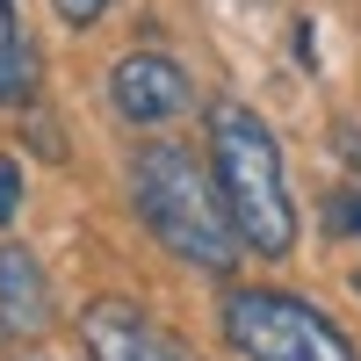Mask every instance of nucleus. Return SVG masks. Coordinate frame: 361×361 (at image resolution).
<instances>
[{
	"instance_id": "nucleus-1",
	"label": "nucleus",
	"mask_w": 361,
	"mask_h": 361,
	"mask_svg": "<svg viewBox=\"0 0 361 361\" xmlns=\"http://www.w3.org/2000/svg\"><path fill=\"white\" fill-rule=\"evenodd\" d=\"M130 202H137L145 231H152L173 260H188V267L231 275V260L246 253L231 209H224L217 173H202V159L188 145H145L130 159Z\"/></svg>"
},
{
	"instance_id": "nucleus-2",
	"label": "nucleus",
	"mask_w": 361,
	"mask_h": 361,
	"mask_svg": "<svg viewBox=\"0 0 361 361\" xmlns=\"http://www.w3.org/2000/svg\"><path fill=\"white\" fill-rule=\"evenodd\" d=\"M209 166H217L224 209L238 224V246L260 260H282L296 246V202H289V173H282V145L246 102H217L209 109Z\"/></svg>"
},
{
	"instance_id": "nucleus-3",
	"label": "nucleus",
	"mask_w": 361,
	"mask_h": 361,
	"mask_svg": "<svg viewBox=\"0 0 361 361\" xmlns=\"http://www.w3.org/2000/svg\"><path fill=\"white\" fill-rule=\"evenodd\" d=\"M224 340L246 361H361L333 318L311 311L304 296H282V289H231Z\"/></svg>"
},
{
	"instance_id": "nucleus-4",
	"label": "nucleus",
	"mask_w": 361,
	"mask_h": 361,
	"mask_svg": "<svg viewBox=\"0 0 361 361\" xmlns=\"http://www.w3.org/2000/svg\"><path fill=\"white\" fill-rule=\"evenodd\" d=\"M109 102H116L123 123L159 130L173 116H188V73H180L166 51H123L116 73H109Z\"/></svg>"
},
{
	"instance_id": "nucleus-5",
	"label": "nucleus",
	"mask_w": 361,
	"mask_h": 361,
	"mask_svg": "<svg viewBox=\"0 0 361 361\" xmlns=\"http://www.w3.org/2000/svg\"><path fill=\"white\" fill-rule=\"evenodd\" d=\"M80 340H87V354H94V361H195L188 347L166 333V325H152L145 311L116 304V296L80 311Z\"/></svg>"
},
{
	"instance_id": "nucleus-6",
	"label": "nucleus",
	"mask_w": 361,
	"mask_h": 361,
	"mask_svg": "<svg viewBox=\"0 0 361 361\" xmlns=\"http://www.w3.org/2000/svg\"><path fill=\"white\" fill-rule=\"evenodd\" d=\"M51 318V296H44V267L29 246H0V333L8 340H29L44 333Z\"/></svg>"
},
{
	"instance_id": "nucleus-7",
	"label": "nucleus",
	"mask_w": 361,
	"mask_h": 361,
	"mask_svg": "<svg viewBox=\"0 0 361 361\" xmlns=\"http://www.w3.org/2000/svg\"><path fill=\"white\" fill-rule=\"evenodd\" d=\"M22 102H37V58L22 44L15 0H0V109H22Z\"/></svg>"
},
{
	"instance_id": "nucleus-8",
	"label": "nucleus",
	"mask_w": 361,
	"mask_h": 361,
	"mask_svg": "<svg viewBox=\"0 0 361 361\" xmlns=\"http://www.w3.org/2000/svg\"><path fill=\"white\" fill-rule=\"evenodd\" d=\"M325 224H333L340 238H361V188H340L333 202H325Z\"/></svg>"
},
{
	"instance_id": "nucleus-9",
	"label": "nucleus",
	"mask_w": 361,
	"mask_h": 361,
	"mask_svg": "<svg viewBox=\"0 0 361 361\" xmlns=\"http://www.w3.org/2000/svg\"><path fill=\"white\" fill-rule=\"evenodd\" d=\"M15 209H22V166L0 159V224H15Z\"/></svg>"
},
{
	"instance_id": "nucleus-10",
	"label": "nucleus",
	"mask_w": 361,
	"mask_h": 361,
	"mask_svg": "<svg viewBox=\"0 0 361 361\" xmlns=\"http://www.w3.org/2000/svg\"><path fill=\"white\" fill-rule=\"evenodd\" d=\"M58 15H66L73 29H87V22H102V15H109V0H58Z\"/></svg>"
},
{
	"instance_id": "nucleus-11",
	"label": "nucleus",
	"mask_w": 361,
	"mask_h": 361,
	"mask_svg": "<svg viewBox=\"0 0 361 361\" xmlns=\"http://www.w3.org/2000/svg\"><path fill=\"white\" fill-rule=\"evenodd\" d=\"M340 152H347V159H361V130H340Z\"/></svg>"
}]
</instances>
